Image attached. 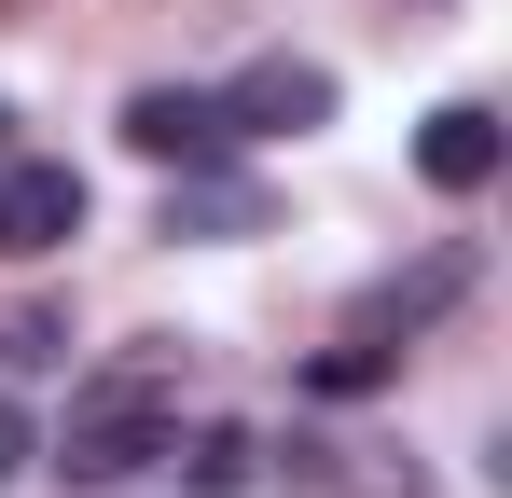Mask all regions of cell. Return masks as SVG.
<instances>
[{
    "label": "cell",
    "instance_id": "1",
    "mask_svg": "<svg viewBox=\"0 0 512 498\" xmlns=\"http://www.w3.org/2000/svg\"><path fill=\"white\" fill-rule=\"evenodd\" d=\"M180 429V360H111L70 388V429H56V471L70 485H125V471H153Z\"/></svg>",
    "mask_w": 512,
    "mask_h": 498
},
{
    "label": "cell",
    "instance_id": "2",
    "mask_svg": "<svg viewBox=\"0 0 512 498\" xmlns=\"http://www.w3.org/2000/svg\"><path fill=\"white\" fill-rule=\"evenodd\" d=\"M84 236V166L70 153H0V249L14 263H56Z\"/></svg>",
    "mask_w": 512,
    "mask_h": 498
},
{
    "label": "cell",
    "instance_id": "3",
    "mask_svg": "<svg viewBox=\"0 0 512 498\" xmlns=\"http://www.w3.org/2000/svg\"><path fill=\"white\" fill-rule=\"evenodd\" d=\"M222 125L236 139H305V125H333V70L319 56H250L222 83Z\"/></svg>",
    "mask_w": 512,
    "mask_h": 498
},
{
    "label": "cell",
    "instance_id": "4",
    "mask_svg": "<svg viewBox=\"0 0 512 498\" xmlns=\"http://www.w3.org/2000/svg\"><path fill=\"white\" fill-rule=\"evenodd\" d=\"M125 153L139 166H208V153H236V125H222L208 83H139L125 97Z\"/></svg>",
    "mask_w": 512,
    "mask_h": 498
},
{
    "label": "cell",
    "instance_id": "5",
    "mask_svg": "<svg viewBox=\"0 0 512 498\" xmlns=\"http://www.w3.org/2000/svg\"><path fill=\"white\" fill-rule=\"evenodd\" d=\"M499 166H512V125L485 111V97H443V111L416 125V180L429 194H485Z\"/></svg>",
    "mask_w": 512,
    "mask_h": 498
},
{
    "label": "cell",
    "instance_id": "6",
    "mask_svg": "<svg viewBox=\"0 0 512 498\" xmlns=\"http://www.w3.org/2000/svg\"><path fill=\"white\" fill-rule=\"evenodd\" d=\"M457 291H471V249L443 236L429 263H402V277H374V291H360V346H416V332L443 319Z\"/></svg>",
    "mask_w": 512,
    "mask_h": 498
},
{
    "label": "cell",
    "instance_id": "7",
    "mask_svg": "<svg viewBox=\"0 0 512 498\" xmlns=\"http://www.w3.org/2000/svg\"><path fill=\"white\" fill-rule=\"evenodd\" d=\"M167 236H263V180H236V166H167Z\"/></svg>",
    "mask_w": 512,
    "mask_h": 498
},
{
    "label": "cell",
    "instance_id": "8",
    "mask_svg": "<svg viewBox=\"0 0 512 498\" xmlns=\"http://www.w3.org/2000/svg\"><path fill=\"white\" fill-rule=\"evenodd\" d=\"M291 457H305V485H333V498H429V471L402 443H291Z\"/></svg>",
    "mask_w": 512,
    "mask_h": 498
},
{
    "label": "cell",
    "instance_id": "9",
    "mask_svg": "<svg viewBox=\"0 0 512 498\" xmlns=\"http://www.w3.org/2000/svg\"><path fill=\"white\" fill-rule=\"evenodd\" d=\"M167 457H180L194 498H250V485H263V443H250V429H194V443L167 429Z\"/></svg>",
    "mask_w": 512,
    "mask_h": 498
},
{
    "label": "cell",
    "instance_id": "10",
    "mask_svg": "<svg viewBox=\"0 0 512 498\" xmlns=\"http://www.w3.org/2000/svg\"><path fill=\"white\" fill-rule=\"evenodd\" d=\"M388 360H402V346H360V332H346V346L305 360V388H319V402H360V388H388Z\"/></svg>",
    "mask_w": 512,
    "mask_h": 498
},
{
    "label": "cell",
    "instance_id": "11",
    "mask_svg": "<svg viewBox=\"0 0 512 498\" xmlns=\"http://www.w3.org/2000/svg\"><path fill=\"white\" fill-rule=\"evenodd\" d=\"M0 360H14V374H56V360H70V319H56V305H14V319H0Z\"/></svg>",
    "mask_w": 512,
    "mask_h": 498
},
{
    "label": "cell",
    "instance_id": "12",
    "mask_svg": "<svg viewBox=\"0 0 512 498\" xmlns=\"http://www.w3.org/2000/svg\"><path fill=\"white\" fill-rule=\"evenodd\" d=\"M28 457H42V429H28V402H0V485H14Z\"/></svg>",
    "mask_w": 512,
    "mask_h": 498
},
{
    "label": "cell",
    "instance_id": "13",
    "mask_svg": "<svg viewBox=\"0 0 512 498\" xmlns=\"http://www.w3.org/2000/svg\"><path fill=\"white\" fill-rule=\"evenodd\" d=\"M0 153H14V111H0Z\"/></svg>",
    "mask_w": 512,
    "mask_h": 498
}]
</instances>
